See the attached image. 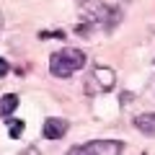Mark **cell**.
<instances>
[{
    "label": "cell",
    "instance_id": "6da1fadb",
    "mask_svg": "<svg viewBox=\"0 0 155 155\" xmlns=\"http://www.w3.org/2000/svg\"><path fill=\"white\" fill-rule=\"evenodd\" d=\"M88 57L83 49H75V47H62V49L52 52L49 54V72L54 78H70L72 72L83 70Z\"/></svg>",
    "mask_w": 155,
    "mask_h": 155
},
{
    "label": "cell",
    "instance_id": "7a4b0ae2",
    "mask_svg": "<svg viewBox=\"0 0 155 155\" xmlns=\"http://www.w3.org/2000/svg\"><path fill=\"white\" fill-rule=\"evenodd\" d=\"M116 85V75L111 67H93V75H91V91H98V93H109L111 88Z\"/></svg>",
    "mask_w": 155,
    "mask_h": 155
},
{
    "label": "cell",
    "instance_id": "3957f363",
    "mask_svg": "<svg viewBox=\"0 0 155 155\" xmlns=\"http://www.w3.org/2000/svg\"><path fill=\"white\" fill-rule=\"evenodd\" d=\"M67 129H70L67 119H60V116H49V119H44V124H41V134H44L47 140H62L67 134Z\"/></svg>",
    "mask_w": 155,
    "mask_h": 155
},
{
    "label": "cell",
    "instance_id": "277c9868",
    "mask_svg": "<svg viewBox=\"0 0 155 155\" xmlns=\"http://www.w3.org/2000/svg\"><path fill=\"white\" fill-rule=\"evenodd\" d=\"M85 145L93 155H122L124 153V145L119 140H91Z\"/></svg>",
    "mask_w": 155,
    "mask_h": 155
},
{
    "label": "cell",
    "instance_id": "5b68a950",
    "mask_svg": "<svg viewBox=\"0 0 155 155\" xmlns=\"http://www.w3.org/2000/svg\"><path fill=\"white\" fill-rule=\"evenodd\" d=\"M134 127L147 137H155V111H145V114L134 116Z\"/></svg>",
    "mask_w": 155,
    "mask_h": 155
},
{
    "label": "cell",
    "instance_id": "8992f818",
    "mask_svg": "<svg viewBox=\"0 0 155 155\" xmlns=\"http://www.w3.org/2000/svg\"><path fill=\"white\" fill-rule=\"evenodd\" d=\"M16 109H18V96L16 93H5L0 98V119H8Z\"/></svg>",
    "mask_w": 155,
    "mask_h": 155
},
{
    "label": "cell",
    "instance_id": "52a82bcc",
    "mask_svg": "<svg viewBox=\"0 0 155 155\" xmlns=\"http://www.w3.org/2000/svg\"><path fill=\"white\" fill-rule=\"evenodd\" d=\"M23 129H26V124L21 119H8V134H11V140H18L23 134Z\"/></svg>",
    "mask_w": 155,
    "mask_h": 155
},
{
    "label": "cell",
    "instance_id": "ba28073f",
    "mask_svg": "<svg viewBox=\"0 0 155 155\" xmlns=\"http://www.w3.org/2000/svg\"><path fill=\"white\" fill-rule=\"evenodd\" d=\"M67 155H93V153L88 150V145H75V147L67 150Z\"/></svg>",
    "mask_w": 155,
    "mask_h": 155
},
{
    "label": "cell",
    "instance_id": "9c48e42d",
    "mask_svg": "<svg viewBox=\"0 0 155 155\" xmlns=\"http://www.w3.org/2000/svg\"><path fill=\"white\" fill-rule=\"evenodd\" d=\"M8 72H11V65H8V62L3 60V57H0V78H5Z\"/></svg>",
    "mask_w": 155,
    "mask_h": 155
},
{
    "label": "cell",
    "instance_id": "30bf717a",
    "mask_svg": "<svg viewBox=\"0 0 155 155\" xmlns=\"http://www.w3.org/2000/svg\"><path fill=\"white\" fill-rule=\"evenodd\" d=\"M147 91H150V93H153V96H155V75H153V78H150V83H147Z\"/></svg>",
    "mask_w": 155,
    "mask_h": 155
},
{
    "label": "cell",
    "instance_id": "8fae6325",
    "mask_svg": "<svg viewBox=\"0 0 155 155\" xmlns=\"http://www.w3.org/2000/svg\"><path fill=\"white\" fill-rule=\"evenodd\" d=\"M21 155H39V150H36V147H26Z\"/></svg>",
    "mask_w": 155,
    "mask_h": 155
},
{
    "label": "cell",
    "instance_id": "7c38bea8",
    "mask_svg": "<svg viewBox=\"0 0 155 155\" xmlns=\"http://www.w3.org/2000/svg\"><path fill=\"white\" fill-rule=\"evenodd\" d=\"M0 26H3V13H0Z\"/></svg>",
    "mask_w": 155,
    "mask_h": 155
}]
</instances>
